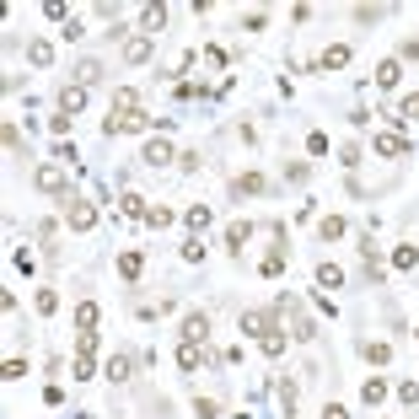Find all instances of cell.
<instances>
[{"label":"cell","mask_w":419,"mask_h":419,"mask_svg":"<svg viewBox=\"0 0 419 419\" xmlns=\"http://www.w3.org/2000/svg\"><path fill=\"white\" fill-rule=\"evenodd\" d=\"M145 124H161V119H145V113H140V97H134V92H119V97H113L108 134H134V129H145Z\"/></svg>","instance_id":"1"},{"label":"cell","mask_w":419,"mask_h":419,"mask_svg":"<svg viewBox=\"0 0 419 419\" xmlns=\"http://www.w3.org/2000/svg\"><path fill=\"white\" fill-rule=\"evenodd\" d=\"M32 183H38V193H64V172L60 167H38Z\"/></svg>","instance_id":"2"},{"label":"cell","mask_w":419,"mask_h":419,"mask_svg":"<svg viewBox=\"0 0 419 419\" xmlns=\"http://www.w3.org/2000/svg\"><path fill=\"white\" fill-rule=\"evenodd\" d=\"M140 161H145V167H167V161H178V156H172V145H167V140H145Z\"/></svg>","instance_id":"3"},{"label":"cell","mask_w":419,"mask_h":419,"mask_svg":"<svg viewBox=\"0 0 419 419\" xmlns=\"http://www.w3.org/2000/svg\"><path fill=\"white\" fill-rule=\"evenodd\" d=\"M64 221H70V231H92V226H97V210H92V204H81V199H75Z\"/></svg>","instance_id":"4"},{"label":"cell","mask_w":419,"mask_h":419,"mask_svg":"<svg viewBox=\"0 0 419 419\" xmlns=\"http://www.w3.org/2000/svg\"><path fill=\"white\" fill-rule=\"evenodd\" d=\"M204 339H210V318H199V312L183 318V344H204Z\"/></svg>","instance_id":"5"},{"label":"cell","mask_w":419,"mask_h":419,"mask_svg":"<svg viewBox=\"0 0 419 419\" xmlns=\"http://www.w3.org/2000/svg\"><path fill=\"white\" fill-rule=\"evenodd\" d=\"M403 151H409V140H403V134H392V129H382V134H376V156H403Z\"/></svg>","instance_id":"6"},{"label":"cell","mask_w":419,"mask_h":419,"mask_svg":"<svg viewBox=\"0 0 419 419\" xmlns=\"http://www.w3.org/2000/svg\"><path fill=\"white\" fill-rule=\"evenodd\" d=\"M102 75H108V70H102V60H81V64H75V86H97Z\"/></svg>","instance_id":"7"},{"label":"cell","mask_w":419,"mask_h":419,"mask_svg":"<svg viewBox=\"0 0 419 419\" xmlns=\"http://www.w3.org/2000/svg\"><path fill=\"white\" fill-rule=\"evenodd\" d=\"M81 108H86V86H64V92H60V113H70V119H75Z\"/></svg>","instance_id":"8"},{"label":"cell","mask_w":419,"mask_h":419,"mask_svg":"<svg viewBox=\"0 0 419 419\" xmlns=\"http://www.w3.org/2000/svg\"><path fill=\"white\" fill-rule=\"evenodd\" d=\"M242 333H258L263 339V333H274V318L269 312H242Z\"/></svg>","instance_id":"9"},{"label":"cell","mask_w":419,"mask_h":419,"mask_svg":"<svg viewBox=\"0 0 419 419\" xmlns=\"http://www.w3.org/2000/svg\"><path fill=\"white\" fill-rule=\"evenodd\" d=\"M124 60L129 64H145V60H151V38H124Z\"/></svg>","instance_id":"10"},{"label":"cell","mask_w":419,"mask_h":419,"mask_svg":"<svg viewBox=\"0 0 419 419\" xmlns=\"http://www.w3.org/2000/svg\"><path fill=\"white\" fill-rule=\"evenodd\" d=\"M140 269H145V258L134 253V248H124V253H119V274H124V280H140Z\"/></svg>","instance_id":"11"},{"label":"cell","mask_w":419,"mask_h":419,"mask_svg":"<svg viewBox=\"0 0 419 419\" xmlns=\"http://www.w3.org/2000/svg\"><path fill=\"white\" fill-rule=\"evenodd\" d=\"M248 237H253V221H231V226H226V248H231V253H237Z\"/></svg>","instance_id":"12"},{"label":"cell","mask_w":419,"mask_h":419,"mask_svg":"<svg viewBox=\"0 0 419 419\" xmlns=\"http://www.w3.org/2000/svg\"><path fill=\"white\" fill-rule=\"evenodd\" d=\"M129 376H134V360L129 355H113L108 360V382H129Z\"/></svg>","instance_id":"13"},{"label":"cell","mask_w":419,"mask_h":419,"mask_svg":"<svg viewBox=\"0 0 419 419\" xmlns=\"http://www.w3.org/2000/svg\"><path fill=\"white\" fill-rule=\"evenodd\" d=\"M339 64H350V49H344V43H333V49H322L318 70H339Z\"/></svg>","instance_id":"14"},{"label":"cell","mask_w":419,"mask_h":419,"mask_svg":"<svg viewBox=\"0 0 419 419\" xmlns=\"http://www.w3.org/2000/svg\"><path fill=\"white\" fill-rule=\"evenodd\" d=\"M318 285L339 290V285H344V269H339V263H318Z\"/></svg>","instance_id":"15"},{"label":"cell","mask_w":419,"mask_h":419,"mask_svg":"<svg viewBox=\"0 0 419 419\" xmlns=\"http://www.w3.org/2000/svg\"><path fill=\"white\" fill-rule=\"evenodd\" d=\"M398 75H403V70H398V60H382V64H376V86H382V92H387V86H398Z\"/></svg>","instance_id":"16"},{"label":"cell","mask_w":419,"mask_h":419,"mask_svg":"<svg viewBox=\"0 0 419 419\" xmlns=\"http://www.w3.org/2000/svg\"><path fill=\"white\" fill-rule=\"evenodd\" d=\"M75 328H81V333L97 328V301H81V307H75Z\"/></svg>","instance_id":"17"},{"label":"cell","mask_w":419,"mask_h":419,"mask_svg":"<svg viewBox=\"0 0 419 419\" xmlns=\"http://www.w3.org/2000/svg\"><path fill=\"white\" fill-rule=\"evenodd\" d=\"M178 366H183V371H199V366H204V350H199V344H183V350H178Z\"/></svg>","instance_id":"18"},{"label":"cell","mask_w":419,"mask_h":419,"mask_svg":"<svg viewBox=\"0 0 419 419\" xmlns=\"http://www.w3.org/2000/svg\"><path fill=\"white\" fill-rule=\"evenodd\" d=\"M27 60H32V64H49V60H54V43H43V38H32V43H27Z\"/></svg>","instance_id":"19"},{"label":"cell","mask_w":419,"mask_h":419,"mask_svg":"<svg viewBox=\"0 0 419 419\" xmlns=\"http://www.w3.org/2000/svg\"><path fill=\"white\" fill-rule=\"evenodd\" d=\"M360 398H366V403L376 409V403H382V398H387V382H382V376H371V382L360 387Z\"/></svg>","instance_id":"20"},{"label":"cell","mask_w":419,"mask_h":419,"mask_svg":"<svg viewBox=\"0 0 419 419\" xmlns=\"http://www.w3.org/2000/svg\"><path fill=\"white\" fill-rule=\"evenodd\" d=\"M258 274H263V280H274V274H285V253H269L263 263H258Z\"/></svg>","instance_id":"21"},{"label":"cell","mask_w":419,"mask_h":419,"mask_svg":"<svg viewBox=\"0 0 419 419\" xmlns=\"http://www.w3.org/2000/svg\"><path fill=\"white\" fill-rule=\"evenodd\" d=\"M322 242H339V237H344V221H339V215H322Z\"/></svg>","instance_id":"22"},{"label":"cell","mask_w":419,"mask_h":419,"mask_svg":"<svg viewBox=\"0 0 419 419\" xmlns=\"http://www.w3.org/2000/svg\"><path fill=\"white\" fill-rule=\"evenodd\" d=\"M140 22H145V32H161V27H167V11H161V5H145Z\"/></svg>","instance_id":"23"},{"label":"cell","mask_w":419,"mask_h":419,"mask_svg":"<svg viewBox=\"0 0 419 419\" xmlns=\"http://www.w3.org/2000/svg\"><path fill=\"white\" fill-rule=\"evenodd\" d=\"M360 355H366L371 366H387V360H392V350H387V344H360Z\"/></svg>","instance_id":"24"},{"label":"cell","mask_w":419,"mask_h":419,"mask_svg":"<svg viewBox=\"0 0 419 419\" xmlns=\"http://www.w3.org/2000/svg\"><path fill=\"white\" fill-rule=\"evenodd\" d=\"M258 344H263V355H285V333H280V328H274V333H263V339H258Z\"/></svg>","instance_id":"25"},{"label":"cell","mask_w":419,"mask_h":419,"mask_svg":"<svg viewBox=\"0 0 419 419\" xmlns=\"http://www.w3.org/2000/svg\"><path fill=\"white\" fill-rule=\"evenodd\" d=\"M32 307H38V312H43V318H49V312H54V307H60V296H54V290H38V296H32Z\"/></svg>","instance_id":"26"},{"label":"cell","mask_w":419,"mask_h":419,"mask_svg":"<svg viewBox=\"0 0 419 419\" xmlns=\"http://www.w3.org/2000/svg\"><path fill=\"white\" fill-rule=\"evenodd\" d=\"M199 258H204V237H189L183 242V263H199Z\"/></svg>","instance_id":"27"},{"label":"cell","mask_w":419,"mask_h":419,"mask_svg":"<svg viewBox=\"0 0 419 419\" xmlns=\"http://www.w3.org/2000/svg\"><path fill=\"white\" fill-rule=\"evenodd\" d=\"M189 226H193V231H204V226H210V204H193V210H189Z\"/></svg>","instance_id":"28"},{"label":"cell","mask_w":419,"mask_h":419,"mask_svg":"<svg viewBox=\"0 0 419 419\" xmlns=\"http://www.w3.org/2000/svg\"><path fill=\"white\" fill-rule=\"evenodd\" d=\"M392 263H398V269H414V263H419V248H398V253H392Z\"/></svg>","instance_id":"29"},{"label":"cell","mask_w":419,"mask_h":419,"mask_svg":"<svg viewBox=\"0 0 419 419\" xmlns=\"http://www.w3.org/2000/svg\"><path fill=\"white\" fill-rule=\"evenodd\" d=\"M398 113H403V119H419V92L403 97V102H398Z\"/></svg>","instance_id":"30"},{"label":"cell","mask_w":419,"mask_h":419,"mask_svg":"<svg viewBox=\"0 0 419 419\" xmlns=\"http://www.w3.org/2000/svg\"><path fill=\"white\" fill-rule=\"evenodd\" d=\"M307 151L312 156H328V134H307Z\"/></svg>","instance_id":"31"},{"label":"cell","mask_w":419,"mask_h":419,"mask_svg":"<svg viewBox=\"0 0 419 419\" xmlns=\"http://www.w3.org/2000/svg\"><path fill=\"white\" fill-rule=\"evenodd\" d=\"M398 398H403V403L414 409V403H419V382H403V387H398Z\"/></svg>","instance_id":"32"},{"label":"cell","mask_w":419,"mask_h":419,"mask_svg":"<svg viewBox=\"0 0 419 419\" xmlns=\"http://www.w3.org/2000/svg\"><path fill=\"white\" fill-rule=\"evenodd\" d=\"M145 226H172V210H145Z\"/></svg>","instance_id":"33"},{"label":"cell","mask_w":419,"mask_h":419,"mask_svg":"<svg viewBox=\"0 0 419 419\" xmlns=\"http://www.w3.org/2000/svg\"><path fill=\"white\" fill-rule=\"evenodd\" d=\"M322 419H350V414H344L339 403H328V409H322Z\"/></svg>","instance_id":"34"}]
</instances>
